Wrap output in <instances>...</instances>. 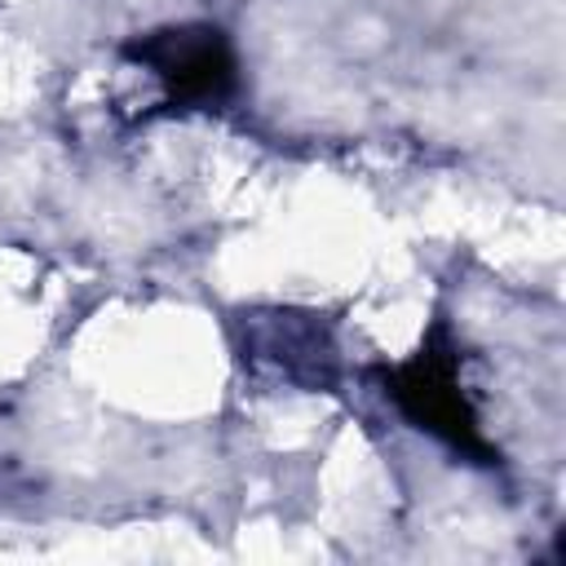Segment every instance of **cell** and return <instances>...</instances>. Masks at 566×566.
<instances>
[{"instance_id": "obj_1", "label": "cell", "mask_w": 566, "mask_h": 566, "mask_svg": "<svg viewBox=\"0 0 566 566\" xmlns=\"http://www.w3.org/2000/svg\"><path fill=\"white\" fill-rule=\"evenodd\" d=\"M380 380H385V394L398 402V411L416 429L442 438L447 447H455L460 455H469L478 464L500 460V451L486 442V433L478 424V411H473V402L460 385V354H455L442 323L424 336V345L407 363L385 367Z\"/></svg>"}, {"instance_id": "obj_2", "label": "cell", "mask_w": 566, "mask_h": 566, "mask_svg": "<svg viewBox=\"0 0 566 566\" xmlns=\"http://www.w3.org/2000/svg\"><path fill=\"white\" fill-rule=\"evenodd\" d=\"M124 57L159 75L168 102L177 106H217L239 84L234 49L226 31L212 22H181V27L146 31L124 44Z\"/></svg>"}]
</instances>
